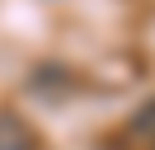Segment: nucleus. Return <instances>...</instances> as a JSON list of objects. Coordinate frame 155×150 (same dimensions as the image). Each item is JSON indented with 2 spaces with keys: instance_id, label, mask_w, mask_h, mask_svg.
<instances>
[{
  "instance_id": "1",
  "label": "nucleus",
  "mask_w": 155,
  "mask_h": 150,
  "mask_svg": "<svg viewBox=\"0 0 155 150\" xmlns=\"http://www.w3.org/2000/svg\"><path fill=\"white\" fill-rule=\"evenodd\" d=\"M0 150H38V131L19 112H0Z\"/></svg>"
}]
</instances>
